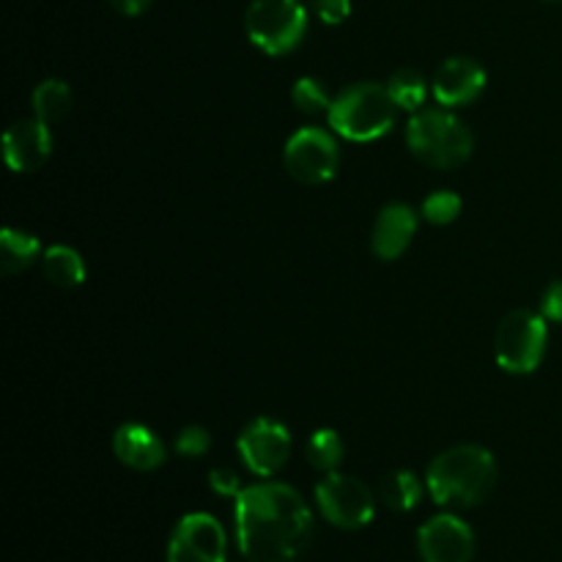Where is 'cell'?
I'll list each match as a JSON object with an SVG mask.
<instances>
[{"label": "cell", "instance_id": "obj_1", "mask_svg": "<svg viewBox=\"0 0 562 562\" xmlns=\"http://www.w3.org/2000/svg\"><path fill=\"white\" fill-rule=\"evenodd\" d=\"M311 532V508L285 483H256L236 497V543L250 562H294Z\"/></svg>", "mask_w": 562, "mask_h": 562}, {"label": "cell", "instance_id": "obj_2", "mask_svg": "<svg viewBox=\"0 0 562 562\" xmlns=\"http://www.w3.org/2000/svg\"><path fill=\"white\" fill-rule=\"evenodd\" d=\"M497 486V461L481 445H456L431 461L426 488L442 508H475Z\"/></svg>", "mask_w": 562, "mask_h": 562}, {"label": "cell", "instance_id": "obj_3", "mask_svg": "<svg viewBox=\"0 0 562 562\" xmlns=\"http://www.w3.org/2000/svg\"><path fill=\"white\" fill-rule=\"evenodd\" d=\"M398 115L393 93L379 82H357L329 104V126L351 143H371L387 135Z\"/></svg>", "mask_w": 562, "mask_h": 562}, {"label": "cell", "instance_id": "obj_4", "mask_svg": "<svg viewBox=\"0 0 562 562\" xmlns=\"http://www.w3.org/2000/svg\"><path fill=\"white\" fill-rule=\"evenodd\" d=\"M406 146L428 168L450 170L472 157L475 137L470 126L448 110H417L406 126Z\"/></svg>", "mask_w": 562, "mask_h": 562}, {"label": "cell", "instance_id": "obj_5", "mask_svg": "<svg viewBox=\"0 0 562 562\" xmlns=\"http://www.w3.org/2000/svg\"><path fill=\"white\" fill-rule=\"evenodd\" d=\"M250 42L267 55H289L307 33V11L302 0H252L245 14Z\"/></svg>", "mask_w": 562, "mask_h": 562}, {"label": "cell", "instance_id": "obj_6", "mask_svg": "<svg viewBox=\"0 0 562 562\" xmlns=\"http://www.w3.org/2000/svg\"><path fill=\"white\" fill-rule=\"evenodd\" d=\"M547 318L543 313L514 311L503 318L494 338L497 366L508 373H532L547 351Z\"/></svg>", "mask_w": 562, "mask_h": 562}, {"label": "cell", "instance_id": "obj_7", "mask_svg": "<svg viewBox=\"0 0 562 562\" xmlns=\"http://www.w3.org/2000/svg\"><path fill=\"white\" fill-rule=\"evenodd\" d=\"M316 505L329 525L340 530H360L371 525L376 514L373 494L360 477L344 472H327L316 486Z\"/></svg>", "mask_w": 562, "mask_h": 562}, {"label": "cell", "instance_id": "obj_8", "mask_svg": "<svg viewBox=\"0 0 562 562\" xmlns=\"http://www.w3.org/2000/svg\"><path fill=\"white\" fill-rule=\"evenodd\" d=\"M285 170L300 184H327L340 165L338 143L318 126H302L285 143Z\"/></svg>", "mask_w": 562, "mask_h": 562}, {"label": "cell", "instance_id": "obj_9", "mask_svg": "<svg viewBox=\"0 0 562 562\" xmlns=\"http://www.w3.org/2000/svg\"><path fill=\"white\" fill-rule=\"evenodd\" d=\"M236 448H239L241 461H245V467L252 475L272 477L289 461L291 434L283 423L272 420V417H256L239 434Z\"/></svg>", "mask_w": 562, "mask_h": 562}, {"label": "cell", "instance_id": "obj_10", "mask_svg": "<svg viewBox=\"0 0 562 562\" xmlns=\"http://www.w3.org/2000/svg\"><path fill=\"white\" fill-rule=\"evenodd\" d=\"M225 530L214 516L187 514L168 543V562H225Z\"/></svg>", "mask_w": 562, "mask_h": 562}, {"label": "cell", "instance_id": "obj_11", "mask_svg": "<svg viewBox=\"0 0 562 562\" xmlns=\"http://www.w3.org/2000/svg\"><path fill=\"white\" fill-rule=\"evenodd\" d=\"M417 547L426 562H472L475 558V536L470 525L453 514L428 519L417 532Z\"/></svg>", "mask_w": 562, "mask_h": 562}, {"label": "cell", "instance_id": "obj_12", "mask_svg": "<svg viewBox=\"0 0 562 562\" xmlns=\"http://www.w3.org/2000/svg\"><path fill=\"white\" fill-rule=\"evenodd\" d=\"M486 88V69L467 55L448 58L434 75V99L442 108H464L472 104Z\"/></svg>", "mask_w": 562, "mask_h": 562}, {"label": "cell", "instance_id": "obj_13", "mask_svg": "<svg viewBox=\"0 0 562 562\" xmlns=\"http://www.w3.org/2000/svg\"><path fill=\"white\" fill-rule=\"evenodd\" d=\"M5 162L14 173H33L42 168L53 154V135L49 124L38 119H22L9 126L3 137Z\"/></svg>", "mask_w": 562, "mask_h": 562}, {"label": "cell", "instance_id": "obj_14", "mask_svg": "<svg viewBox=\"0 0 562 562\" xmlns=\"http://www.w3.org/2000/svg\"><path fill=\"white\" fill-rule=\"evenodd\" d=\"M417 231V214L415 209L406 203H387L379 212L376 225H373V252L382 261H395L406 252L412 245V236Z\"/></svg>", "mask_w": 562, "mask_h": 562}, {"label": "cell", "instance_id": "obj_15", "mask_svg": "<svg viewBox=\"0 0 562 562\" xmlns=\"http://www.w3.org/2000/svg\"><path fill=\"white\" fill-rule=\"evenodd\" d=\"M113 453L119 456L121 464L137 472L159 470L165 464V459H168L162 439L151 428L140 426V423H124L113 434Z\"/></svg>", "mask_w": 562, "mask_h": 562}, {"label": "cell", "instance_id": "obj_16", "mask_svg": "<svg viewBox=\"0 0 562 562\" xmlns=\"http://www.w3.org/2000/svg\"><path fill=\"white\" fill-rule=\"evenodd\" d=\"M44 274L58 289H77L86 280V261L69 245H53L44 252Z\"/></svg>", "mask_w": 562, "mask_h": 562}, {"label": "cell", "instance_id": "obj_17", "mask_svg": "<svg viewBox=\"0 0 562 562\" xmlns=\"http://www.w3.org/2000/svg\"><path fill=\"white\" fill-rule=\"evenodd\" d=\"M376 494L390 510L406 514V510H412L423 499V483L417 481L415 472L393 470L379 481Z\"/></svg>", "mask_w": 562, "mask_h": 562}, {"label": "cell", "instance_id": "obj_18", "mask_svg": "<svg viewBox=\"0 0 562 562\" xmlns=\"http://www.w3.org/2000/svg\"><path fill=\"white\" fill-rule=\"evenodd\" d=\"M38 250H42V245H38L36 236L20 228H3V234H0V269L5 274L22 272L36 261Z\"/></svg>", "mask_w": 562, "mask_h": 562}, {"label": "cell", "instance_id": "obj_19", "mask_svg": "<svg viewBox=\"0 0 562 562\" xmlns=\"http://www.w3.org/2000/svg\"><path fill=\"white\" fill-rule=\"evenodd\" d=\"M71 102H75V97H71V88L64 80L38 82L31 99L33 115L38 121H44V124H58V121H64L69 115Z\"/></svg>", "mask_w": 562, "mask_h": 562}, {"label": "cell", "instance_id": "obj_20", "mask_svg": "<svg viewBox=\"0 0 562 562\" xmlns=\"http://www.w3.org/2000/svg\"><path fill=\"white\" fill-rule=\"evenodd\" d=\"M307 464L318 472H335L344 461V439H340L338 431L333 428H318L311 439H307Z\"/></svg>", "mask_w": 562, "mask_h": 562}, {"label": "cell", "instance_id": "obj_21", "mask_svg": "<svg viewBox=\"0 0 562 562\" xmlns=\"http://www.w3.org/2000/svg\"><path fill=\"white\" fill-rule=\"evenodd\" d=\"M387 88H390V93H393L395 104L404 110H409V113L423 110V104H426V99H428L426 77L415 69L395 71V75L390 77Z\"/></svg>", "mask_w": 562, "mask_h": 562}, {"label": "cell", "instance_id": "obj_22", "mask_svg": "<svg viewBox=\"0 0 562 562\" xmlns=\"http://www.w3.org/2000/svg\"><path fill=\"white\" fill-rule=\"evenodd\" d=\"M291 102L296 104L300 113L318 115V113H329L333 99H329V91L324 88L322 80H316V77H300L294 91H291Z\"/></svg>", "mask_w": 562, "mask_h": 562}, {"label": "cell", "instance_id": "obj_23", "mask_svg": "<svg viewBox=\"0 0 562 562\" xmlns=\"http://www.w3.org/2000/svg\"><path fill=\"white\" fill-rule=\"evenodd\" d=\"M420 212L431 225H450L461 214V198L450 190H437L423 201Z\"/></svg>", "mask_w": 562, "mask_h": 562}, {"label": "cell", "instance_id": "obj_24", "mask_svg": "<svg viewBox=\"0 0 562 562\" xmlns=\"http://www.w3.org/2000/svg\"><path fill=\"white\" fill-rule=\"evenodd\" d=\"M212 448V434L203 426H187L184 431L176 437V450H179L184 459H201Z\"/></svg>", "mask_w": 562, "mask_h": 562}, {"label": "cell", "instance_id": "obj_25", "mask_svg": "<svg viewBox=\"0 0 562 562\" xmlns=\"http://www.w3.org/2000/svg\"><path fill=\"white\" fill-rule=\"evenodd\" d=\"M311 9L324 25H340L349 20L351 0H311Z\"/></svg>", "mask_w": 562, "mask_h": 562}, {"label": "cell", "instance_id": "obj_26", "mask_svg": "<svg viewBox=\"0 0 562 562\" xmlns=\"http://www.w3.org/2000/svg\"><path fill=\"white\" fill-rule=\"evenodd\" d=\"M209 483H212V492L220 494V497H239L241 492V483H239V475H236L234 470H212V475H209Z\"/></svg>", "mask_w": 562, "mask_h": 562}, {"label": "cell", "instance_id": "obj_27", "mask_svg": "<svg viewBox=\"0 0 562 562\" xmlns=\"http://www.w3.org/2000/svg\"><path fill=\"white\" fill-rule=\"evenodd\" d=\"M541 313L543 318H549V322L562 324V280H554V283L547 289V294H543V302H541Z\"/></svg>", "mask_w": 562, "mask_h": 562}, {"label": "cell", "instance_id": "obj_28", "mask_svg": "<svg viewBox=\"0 0 562 562\" xmlns=\"http://www.w3.org/2000/svg\"><path fill=\"white\" fill-rule=\"evenodd\" d=\"M151 3L154 0H110V5H113V9L124 16L146 14V11L151 9Z\"/></svg>", "mask_w": 562, "mask_h": 562}]
</instances>
